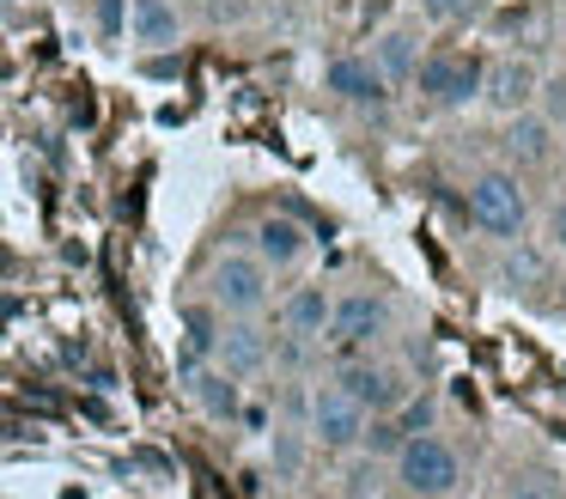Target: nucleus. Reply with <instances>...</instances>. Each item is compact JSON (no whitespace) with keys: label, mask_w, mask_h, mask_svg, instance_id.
<instances>
[{"label":"nucleus","mask_w":566,"mask_h":499,"mask_svg":"<svg viewBox=\"0 0 566 499\" xmlns=\"http://www.w3.org/2000/svg\"><path fill=\"white\" fill-rule=\"evenodd\" d=\"M208 299L226 316H262V304H269V268L244 250H226L208 268Z\"/></svg>","instance_id":"nucleus-1"},{"label":"nucleus","mask_w":566,"mask_h":499,"mask_svg":"<svg viewBox=\"0 0 566 499\" xmlns=\"http://www.w3.org/2000/svg\"><path fill=\"white\" fill-rule=\"evenodd\" d=\"M469 219H475L488 238H524V219H530V201L517 189V177L505 170H481L469 183Z\"/></svg>","instance_id":"nucleus-2"},{"label":"nucleus","mask_w":566,"mask_h":499,"mask_svg":"<svg viewBox=\"0 0 566 499\" xmlns=\"http://www.w3.org/2000/svg\"><path fill=\"white\" fill-rule=\"evenodd\" d=\"M396 475H402L408 493L439 499V493L457 487V450L444 445V438H432V433H408L402 445H396Z\"/></svg>","instance_id":"nucleus-3"},{"label":"nucleus","mask_w":566,"mask_h":499,"mask_svg":"<svg viewBox=\"0 0 566 499\" xmlns=\"http://www.w3.org/2000/svg\"><path fill=\"white\" fill-rule=\"evenodd\" d=\"M311 433L329 450H354L359 433H366V408H359L342 384H323L317 396H311Z\"/></svg>","instance_id":"nucleus-4"},{"label":"nucleus","mask_w":566,"mask_h":499,"mask_svg":"<svg viewBox=\"0 0 566 499\" xmlns=\"http://www.w3.org/2000/svg\"><path fill=\"white\" fill-rule=\"evenodd\" d=\"M408 80H415L420 97H432V104H469V97L481 92V67H475V61H457V55L415 61V73H408Z\"/></svg>","instance_id":"nucleus-5"},{"label":"nucleus","mask_w":566,"mask_h":499,"mask_svg":"<svg viewBox=\"0 0 566 499\" xmlns=\"http://www.w3.org/2000/svg\"><path fill=\"white\" fill-rule=\"evenodd\" d=\"M384 329H390V311H384V299H371V292H347V299L329 304V341L335 347H366Z\"/></svg>","instance_id":"nucleus-6"},{"label":"nucleus","mask_w":566,"mask_h":499,"mask_svg":"<svg viewBox=\"0 0 566 499\" xmlns=\"http://www.w3.org/2000/svg\"><path fill=\"white\" fill-rule=\"evenodd\" d=\"M213 365H220V372H232V377L262 372V365H269V335H262L250 316H232V323L220 329V341H213Z\"/></svg>","instance_id":"nucleus-7"},{"label":"nucleus","mask_w":566,"mask_h":499,"mask_svg":"<svg viewBox=\"0 0 566 499\" xmlns=\"http://www.w3.org/2000/svg\"><path fill=\"white\" fill-rule=\"evenodd\" d=\"M250 238H256V262H262V268H293L298 256L311 250V231L298 226L293 214H262Z\"/></svg>","instance_id":"nucleus-8"},{"label":"nucleus","mask_w":566,"mask_h":499,"mask_svg":"<svg viewBox=\"0 0 566 499\" xmlns=\"http://www.w3.org/2000/svg\"><path fill=\"white\" fill-rule=\"evenodd\" d=\"M128 43L135 49H177L184 43V12L171 0H128Z\"/></svg>","instance_id":"nucleus-9"},{"label":"nucleus","mask_w":566,"mask_h":499,"mask_svg":"<svg viewBox=\"0 0 566 499\" xmlns=\"http://www.w3.org/2000/svg\"><path fill=\"white\" fill-rule=\"evenodd\" d=\"M323 85H329L342 104H371L378 110L384 97H390V85L378 80V67L371 61H359V55H342V61H329V73H323Z\"/></svg>","instance_id":"nucleus-10"},{"label":"nucleus","mask_w":566,"mask_h":499,"mask_svg":"<svg viewBox=\"0 0 566 499\" xmlns=\"http://www.w3.org/2000/svg\"><path fill=\"white\" fill-rule=\"evenodd\" d=\"M184 384H189V396H196L201 414H213V420H232V414H238V377L220 372L213 360L184 365Z\"/></svg>","instance_id":"nucleus-11"},{"label":"nucleus","mask_w":566,"mask_h":499,"mask_svg":"<svg viewBox=\"0 0 566 499\" xmlns=\"http://www.w3.org/2000/svg\"><path fill=\"white\" fill-rule=\"evenodd\" d=\"M481 92H488V104L493 110H505V116H517V110L530 104V97H536V73L524 67V61H493L488 73H481Z\"/></svg>","instance_id":"nucleus-12"},{"label":"nucleus","mask_w":566,"mask_h":499,"mask_svg":"<svg viewBox=\"0 0 566 499\" xmlns=\"http://www.w3.org/2000/svg\"><path fill=\"white\" fill-rule=\"evenodd\" d=\"M342 389L359 402L366 414H390L396 402H402V384H396L390 372H371V365H354V372H342Z\"/></svg>","instance_id":"nucleus-13"},{"label":"nucleus","mask_w":566,"mask_h":499,"mask_svg":"<svg viewBox=\"0 0 566 499\" xmlns=\"http://www.w3.org/2000/svg\"><path fill=\"white\" fill-rule=\"evenodd\" d=\"M329 292L323 287H298L293 299H286V311H281V323H286V335H305V341H317L323 329H329Z\"/></svg>","instance_id":"nucleus-14"},{"label":"nucleus","mask_w":566,"mask_h":499,"mask_svg":"<svg viewBox=\"0 0 566 499\" xmlns=\"http://www.w3.org/2000/svg\"><path fill=\"white\" fill-rule=\"evenodd\" d=\"M505 153H512L517 165H548V153H554V122H548V116H524V110H517L512 134H505Z\"/></svg>","instance_id":"nucleus-15"},{"label":"nucleus","mask_w":566,"mask_h":499,"mask_svg":"<svg viewBox=\"0 0 566 499\" xmlns=\"http://www.w3.org/2000/svg\"><path fill=\"white\" fill-rule=\"evenodd\" d=\"M415 61H420V55H415V31H402V24H396V31L378 37V61H371V67H378L384 85H408Z\"/></svg>","instance_id":"nucleus-16"},{"label":"nucleus","mask_w":566,"mask_h":499,"mask_svg":"<svg viewBox=\"0 0 566 499\" xmlns=\"http://www.w3.org/2000/svg\"><path fill=\"white\" fill-rule=\"evenodd\" d=\"M500 280H505L512 292H536L542 280H548V262H542V256L530 250V243H517V250L500 262Z\"/></svg>","instance_id":"nucleus-17"},{"label":"nucleus","mask_w":566,"mask_h":499,"mask_svg":"<svg viewBox=\"0 0 566 499\" xmlns=\"http://www.w3.org/2000/svg\"><path fill=\"white\" fill-rule=\"evenodd\" d=\"M184 365H201V360H213V341H220V323H213L208 311H189L184 316Z\"/></svg>","instance_id":"nucleus-18"},{"label":"nucleus","mask_w":566,"mask_h":499,"mask_svg":"<svg viewBox=\"0 0 566 499\" xmlns=\"http://www.w3.org/2000/svg\"><path fill=\"white\" fill-rule=\"evenodd\" d=\"M505 499H560V481H554L548 469H530V475H517L512 481V493Z\"/></svg>","instance_id":"nucleus-19"},{"label":"nucleus","mask_w":566,"mask_h":499,"mask_svg":"<svg viewBox=\"0 0 566 499\" xmlns=\"http://www.w3.org/2000/svg\"><path fill=\"white\" fill-rule=\"evenodd\" d=\"M402 438H408V433H402L396 420H384V414H371V426L359 433V445H366V450H396Z\"/></svg>","instance_id":"nucleus-20"},{"label":"nucleus","mask_w":566,"mask_h":499,"mask_svg":"<svg viewBox=\"0 0 566 499\" xmlns=\"http://www.w3.org/2000/svg\"><path fill=\"white\" fill-rule=\"evenodd\" d=\"M542 116H548V122H566V67L554 73L548 85H542Z\"/></svg>","instance_id":"nucleus-21"},{"label":"nucleus","mask_w":566,"mask_h":499,"mask_svg":"<svg viewBox=\"0 0 566 499\" xmlns=\"http://www.w3.org/2000/svg\"><path fill=\"white\" fill-rule=\"evenodd\" d=\"M420 7H427V19L457 24V19H469V12H475V0H420Z\"/></svg>","instance_id":"nucleus-22"},{"label":"nucleus","mask_w":566,"mask_h":499,"mask_svg":"<svg viewBox=\"0 0 566 499\" xmlns=\"http://www.w3.org/2000/svg\"><path fill=\"white\" fill-rule=\"evenodd\" d=\"M432 426V402H408V420H402V433H427Z\"/></svg>","instance_id":"nucleus-23"},{"label":"nucleus","mask_w":566,"mask_h":499,"mask_svg":"<svg viewBox=\"0 0 566 499\" xmlns=\"http://www.w3.org/2000/svg\"><path fill=\"white\" fill-rule=\"evenodd\" d=\"M548 238H554V250H566V201L548 214Z\"/></svg>","instance_id":"nucleus-24"},{"label":"nucleus","mask_w":566,"mask_h":499,"mask_svg":"<svg viewBox=\"0 0 566 499\" xmlns=\"http://www.w3.org/2000/svg\"><path fill=\"white\" fill-rule=\"evenodd\" d=\"M98 24H104V37H111L116 24H123V0H104V7H98Z\"/></svg>","instance_id":"nucleus-25"},{"label":"nucleus","mask_w":566,"mask_h":499,"mask_svg":"<svg viewBox=\"0 0 566 499\" xmlns=\"http://www.w3.org/2000/svg\"><path fill=\"white\" fill-rule=\"evenodd\" d=\"M274 462H281V469H298V445H293V438H281V445H274Z\"/></svg>","instance_id":"nucleus-26"}]
</instances>
